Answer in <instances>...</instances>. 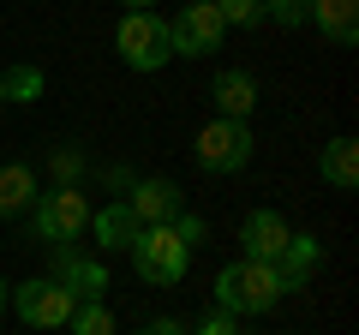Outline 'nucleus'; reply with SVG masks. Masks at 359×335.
I'll use <instances>...</instances> for the list:
<instances>
[{
	"label": "nucleus",
	"instance_id": "obj_6",
	"mask_svg": "<svg viewBox=\"0 0 359 335\" xmlns=\"http://www.w3.org/2000/svg\"><path fill=\"white\" fill-rule=\"evenodd\" d=\"M6 306L18 311V323H25V329H66V317H72L78 299L66 294L54 275H30V282H13Z\"/></svg>",
	"mask_w": 359,
	"mask_h": 335
},
{
	"label": "nucleus",
	"instance_id": "obj_20",
	"mask_svg": "<svg viewBox=\"0 0 359 335\" xmlns=\"http://www.w3.org/2000/svg\"><path fill=\"white\" fill-rule=\"evenodd\" d=\"M264 18H276L282 30H299L306 25V0H264Z\"/></svg>",
	"mask_w": 359,
	"mask_h": 335
},
{
	"label": "nucleus",
	"instance_id": "obj_25",
	"mask_svg": "<svg viewBox=\"0 0 359 335\" xmlns=\"http://www.w3.org/2000/svg\"><path fill=\"white\" fill-rule=\"evenodd\" d=\"M150 6H156V0H126V13H150Z\"/></svg>",
	"mask_w": 359,
	"mask_h": 335
},
{
	"label": "nucleus",
	"instance_id": "obj_19",
	"mask_svg": "<svg viewBox=\"0 0 359 335\" xmlns=\"http://www.w3.org/2000/svg\"><path fill=\"white\" fill-rule=\"evenodd\" d=\"M222 13V25L228 30H252V25H264V0H210Z\"/></svg>",
	"mask_w": 359,
	"mask_h": 335
},
{
	"label": "nucleus",
	"instance_id": "obj_18",
	"mask_svg": "<svg viewBox=\"0 0 359 335\" xmlns=\"http://www.w3.org/2000/svg\"><path fill=\"white\" fill-rule=\"evenodd\" d=\"M66 335H114V311H108V299H78L72 317H66Z\"/></svg>",
	"mask_w": 359,
	"mask_h": 335
},
{
	"label": "nucleus",
	"instance_id": "obj_22",
	"mask_svg": "<svg viewBox=\"0 0 359 335\" xmlns=\"http://www.w3.org/2000/svg\"><path fill=\"white\" fill-rule=\"evenodd\" d=\"M174 233H180L186 245H204V221H198L192 210H180V216H174Z\"/></svg>",
	"mask_w": 359,
	"mask_h": 335
},
{
	"label": "nucleus",
	"instance_id": "obj_26",
	"mask_svg": "<svg viewBox=\"0 0 359 335\" xmlns=\"http://www.w3.org/2000/svg\"><path fill=\"white\" fill-rule=\"evenodd\" d=\"M6 294H13V282H0V311H6Z\"/></svg>",
	"mask_w": 359,
	"mask_h": 335
},
{
	"label": "nucleus",
	"instance_id": "obj_13",
	"mask_svg": "<svg viewBox=\"0 0 359 335\" xmlns=\"http://www.w3.org/2000/svg\"><path fill=\"white\" fill-rule=\"evenodd\" d=\"M210 96H216V114H222V120H252V108H257V78L245 72V66H222L216 84H210Z\"/></svg>",
	"mask_w": 359,
	"mask_h": 335
},
{
	"label": "nucleus",
	"instance_id": "obj_15",
	"mask_svg": "<svg viewBox=\"0 0 359 335\" xmlns=\"http://www.w3.org/2000/svg\"><path fill=\"white\" fill-rule=\"evenodd\" d=\"M30 204H36V168L6 162L0 168V216H30Z\"/></svg>",
	"mask_w": 359,
	"mask_h": 335
},
{
	"label": "nucleus",
	"instance_id": "obj_24",
	"mask_svg": "<svg viewBox=\"0 0 359 335\" xmlns=\"http://www.w3.org/2000/svg\"><path fill=\"white\" fill-rule=\"evenodd\" d=\"M144 335H186V329H180L174 317H150V323H144Z\"/></svg>",
	"mask_w": 359,
	"mask_h": 335
},
{
	"label": "nucleus",
	"instance_id": "obj_8",
	"mask_svg": "<svg viewBox=\"0 0 359 335\" xmlns=\"http://www.w3.org/2000/svg\"><path fill=\"white\" fill-rule=\"evenodd\" d=\"M48 275H54L72 299H102V294H108V264L90 258V252H78V245H54Z\"/></svg>",
	"mask_w": 359,
	"mask_h": 335
},
{
	"label": "nucleus",
	"instance_id": "obj_4",
	"mask_svg": "<svg viewBox=\"0 0 359 335\" xmlns=\"http://www.w3.org/2000/svg\"><path fill=\"white\" fill-rule=\"evenodd\" d=\"M90 198H84V186H54V192H42L36 204H30V228H36V240H48V245H72L78 233L90 228Z\"/></svg>",
	"mask_w": 359,
	"mask_h": 335
},
{
	"label": "nucleus",
	"instance_id": "obj_9",
	"mask_svg": "<svg viewBox=\"0 0 359 335\" xmlns=\"http://www.w3.org/2000/svg\"><path fill=\"white\" fill-rule=\"evenodd\" d=\"M126 210L138 216V228H162V221H174L180 210H186V192H180L174 180H162V174H150V180H132Z\"/></svg>",
	"mask_w": 359,
	"mask_h": 335
},
{
	"label": "nucleus",
	"instance_id": "obj_10",
	"mask_svg": "<svg viewBox=\"0 0 359 335\" xmlns=\"http://www.w3.org/2000/svg\"><path fill=\"white\" fill-rule=\"evenodd\" d=\"M287 216H276V210H252V216L240 221V252L252 264H276V252L287 245Z\"/></svg>",
	"mask_w": 359,
	"mask_h": 335
},
{
	"label": "nucleus",
	"instance_id": "obj_12",
	"mask_svg": "<svg viewBox=\"0 0 359 335\" xmlns=\"http://www.w3.org/2000/svg\"><path fill=\"white\" fill-rule=\"evenodd\" d=\"M318 264H323V240H318V233H299V228L287 233V245L276 252V275H282L287 294H294V287H306Z\"/></svg>",
	"mask_w": 359,
	"mask_h": 335
},
{
	"label": "nucleus",
	"instance_id": "obj_1",
	"mask_svg": "<svg viewBox=\"0 0 359 335\" xmlns=\"http://www.w3.org/2000/svg\"><path fill=\"white\" fill-rule=\"evenodd\" d=\"M210 294H216V311H228V317H264V311H276V299H282L287 287H282V275H276V264L233 258V264L216 270Z\"/></svg>",
	"mask_w": 359,
	"mask_h": 335
},
{
	"label": "nucleus",
	"instance_id": "obj_16",
	"mask_svg": "<svg viewBox=\"0 0 359 335\" xmlns=\"http://www.w3.org/2000/svg\"><path fill=\"white\" fill-rule=\"evenodd\" d=\"M318 168H323V180H330L335 192H353L359 186V144L353 138H330L323 156H318Z\"/></svg>",
	"mask_w": 359,
	"mask_h": 335
},
{
	"label": "nucleus",
	"instance_id": "obj_23",
	"mask_svg": "<svg viewBox=\"0 0 359 335\" xmlns=\"http://www.w3.org/2000/svg\"><path fill=\"white\" fill-rule=\"evenodd\" d=\"M54 174H60V186H78V156L60 150V156H54Z\"/></svg>",
	"mask_w": 359,
	"mask_h": 335
},
{
	"label": "nucleus",
	"instance_id": "obj_14",
	"mask_svg": "<svg viewBox=\"0 0 359 335\" xmlns=\"http://www.w3.org/2000/svg\"><path fill=\"white\" fill-rule=\"evenodd\" d=\"M90 233H96L102 252H132V240H138V216L126 210V198H114V204L90 210Z\"/></svg>",
	"mask_w": 359,
	"mask_h": 335
},
{
	"label": "nucleus",
	"instance_id": "obj_3",
	"mask_svg": "<svg viewBox=\"0 0 359 335\" xmlns=\"http://www.w3.org/2000/svg\"><path fill=\"white\" fill-rule=\"evenodd\" d=\"M114 54L132 72H162L174 60V42H168V18L162 13H126L114 25Z\"/></svg>",
	"mask_w": 359,
	"mask_h": 335
},
{
	"label": "nucleus",
	"instance_id": "obj_17",
	"mask_svg": "<svg viewBox=\"0 0 359 335\" xmlns=\"http://www.w3.org/2000/svg\"><path fill=\"white\" fill-rule=\"evenodd\" d=\"M6 102H42V90H48V72H42L36 60H25V66H6Z\"/></svg>",
	"mask_w": 359,
	"mask_h": 335
},
{
	"label": "nucleus",
	"instance_id": "obj_27",
	"mask_svg": "<svg viewBox=\"0 0 359 335\" xmlns=\"http://www.w3.org/2000/svg\"><path fill=\"white\" fill-rule=\"evenodd\" d=\"M0 108H6V78H0Z\"/></svg>",
	"mask_w": 359,
	"mask_h": 335
},
{
	"label": "nucleus",
	"instance_id": "obj_21",
	"mask_svg": "<svg viewBox=\"0 0 359 335\" xmlns=\"http://www.w3.org/2000/svg\"><path fill=\"white\" fill-rule=\"evenodd\" d=\"M186 335H240V323H233L228 311H204V317H198Z\"/></svg>",
	"mask_w": 359,
	"mask_h": 335
},
{
	"label": "nucleus",
	"instance_id": "obj_2",
	"mask_svg": "<svg viewBox=\"0 0 359 335\" xmlns=\"http://www.w3.org/2000/svg\"><path fill=\"white\" fill-rule=\"evenodd\" d=\"M186 264H192V245L174 233V221L138 228V240H132V270H138L150 287H180L186 282Z\"/></svg>",
	"mask_w": 359,
	"mask_h": 335
},
{
	"label": "nucleus",
	"instance_id": "obj_11",
	"mask_svg": "<svg viewBox=\"0 0 359 335\" xmlns=\"http://www.w3.org/2000/svg\"><path fill=\"white\" fill-rule=\"evenodd\" d=\"M306 25L323 30V42L353 48L359 42V0H306Z\"/></svg>",
	"mask_w": 359,
	"mask_h": 335
},
{
	"label": "nucleus",
	"instance_id": "obj_5",
	"mask_svg": "<svg viewBox=\"0 0 359 335\" xmlns=\"http://www.w3.org/2000/svg\"><path fill=\"white\" fill-rule=\"evenodd\" d=\"M252 150H257V138H252V126L245 120H210V126H198V138H192V156H198V168L204 174H240L245 162H252Z\"/></svg>",
	"mask_w": 359,
	"mask_h": 335
},
{
	"label": "nucleus",
	"instance_id": "obj_7",
	"mask_svg": "<svg viewBox=\"0 0 359 335\" xmlns=\"http://www.w3.org/2000/svg\"><path fill=\"white\" fill-rule=\"evenodd\" d=\"M168 42H174V54H186V60H204V54H216L222 42H228V25H222V13L210 0H186L180 18H168Z\"/></svg>",
	"mask_w": 359,
	"mask_h": 335
}]
</instances>
